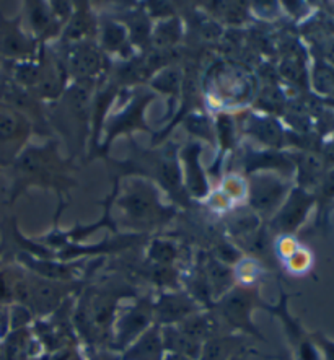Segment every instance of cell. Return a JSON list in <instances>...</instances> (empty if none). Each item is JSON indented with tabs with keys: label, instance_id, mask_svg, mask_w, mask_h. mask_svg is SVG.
Masks as SVG:
<instances>
[{
	"label": "cell",
	"instance_id": "cell-1",
	"mask_svg": "<svg viewBox=\"0 0 334 360\" xmlns=\"http://www.w3.org/2000/svg\"><path fill=\"white\" fill-rule=\"evenodd\" d=\"M311 198H308L307 194H297V196L292 199V202L287 205L284 215H282V225H285V229H295L299 225L305 214L308 212L311 205Z\"/></svg>",
	"mask_w": 334,
	"mask_h": 360
},
{
	"label": "cell",
	"instance_id": "cell-2",
	"mask_svg": "<svg viewBox=\"0 0 334 360\" xmlns=\"http://www.w3.org/2000/svg\"><path fill=\"white\" fill-rule=\"evenodd\" d=\"M17 120L12 112L0 111V137H10L17 131Z\"/></svg>",
	"mask_w": 334,
	"mask_h": 360
},
{
	"label": "cell",
	"instance_id": "cell-3",
	"mask_svg": "<svg viewBox=\"0 0 334 360\" xmlns=\"http://www.w3.org/2000/svg\"><path fill=\"white\" fill-rule=\"evenodd\" d=\"M320 342H321V347L325 349V359L326 360H334V342H331V341H328V339H325V338H321L320 336Z\"/></svg>",
	"mask_w": 334,
	"mask_h": 360
},
{
	"label": "cell",
	"instance_id": "cell-4",
	"mask_svg": "<svg viewBox=\"0 0 334 360\" xmlns=\"http://www.w3.org/2000/svg\"><path fill=\"white\" fill-rule=\"evenodd\" d=\"M323 189H325V196L326 198H334V172H331L330 174H328V178H326L325 186H323Z\"/></svg>",
	"mask_w": 334,
	"mask_h": 360
}]
</instances>
